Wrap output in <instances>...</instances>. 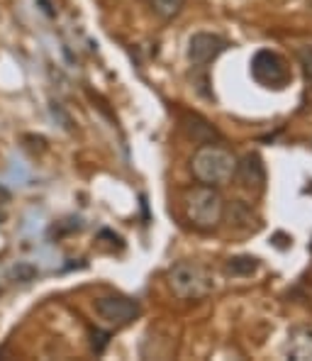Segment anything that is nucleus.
I'll return each instance as SVG.
<instances>
[{"label": "nucleus", "instance_id": "nucleus-1", "mask_svg": "<svg viewBox=\"0 0 312 361\" xmlns=\"http://www.w3.org/2000/svg\"><path fill=\"white\" fill-rule=\"evenodd\" d=\"M190 169H193V176L198 178L200 183L220 185V183H227V180L235 176L237 159H235V154L227 152L225 147L203 145L193 154Z\"/></svg>", "mask_w": 312, "mask_h": 361}, {"label": "nucleus", "instance_id": "nucleus-2", "mask_svg": "<svg viewBox=\"0 0 312 361\" xmlns=\"http://www.w3.org/2000/svg\"><path fill=\"white\" fill-rule=\"evenodd\" d=\"M171 290L183 300H200L208 293H213L215 279L203 264L198 262H178L166 274Z\"/></svg>", "mask_w": 312, "mask_h": 361}, {"label": "nucleus", "instance_id": "nucleus-3", "mask_svg": "<svg viewBox=\"0 0 312 361\" xmlns=\"http://www.w3.org/2000/svg\"><path fill=\"white\" fill-rule=\"evenodd\" d=\"M186 215L193 227L210 232L222 222L225 215V200L213 185H195L186 193Z\"/></svg>", "mask_w": 312, "mask_h": 361}, {"label": "nucleus", "instance_id": "nucleus-4", "mask_svg": "<svg viewBox=\"0 0 312 361\" xmlns=\"http://www.w3.org/2000/svg\"><path fill=\"white\" fill-rule=\"evenodd\" d=\"M251 78L263 88H285L290 81V68L281 54L261 49L251 59Z\"/></svg>", "mask_w": 312, "mask_h": 361}, {"label": "nucleus", "instance_id": "nucleus-5", "mask_svg": "<svg viewBox=\"0 0 312 361\" xmlns=\"http://www.w3.org/2000/svg\"><path fill=\"white\" fill-rule=\"evenodd\" d=\"M95 312L108 325L125 327L139 317V302L127 298V295H103L95 300Z\"/></svg>", "mask_w": 312, "mask_h": 361}, {"label": "nucleus", "instance_id": "nucleus-6", "mask_svg": "<svg viewBox=\"0 0 312 361\" xmlns=\"http://www.w3.org/2000/svg\"><path fill=\"white\" fill-rule=\"evenodd\" d=\"M227 49V39L213 32H198L188 39V61L195 68H205Z\"/></svg>", "mask_w": 312, "mask_h": 361}, {"label": "nucleus", "instance_id": "nucleus-7", "mask_svg": "<svg viewBox=\"0 0 312 361\" xmlns=\"http://www.w3.org/2000/svg\"><path fill=\"white\" fill-rule=\"evenodd\" d=\"M235 176L239 178V183L249 190H261L266 183V171H263V164L258 154H247L242 161H237Z\"/></svg>", "mask_w": 312, "mask_h": 361}, {"label": "nucleus", "instance_id": "nucleus-8", "mask_svg": "<svg viewBox=\"0 0 312 361\" xmlns=\"http://www.w3.org/2000/svg\"><path fill=\"white\" fill-rule=\"evenodd\" d=\"M288 354L293 359H312V332L300 327L288 337Z\"/></svg>", "mask_w": 312, "mask_h": 361}, {"label": "nucleus", "instance_id": "nucleus-9", "mask_svg": "<svg viewBox=\"0 0 312 361\" xmlns=\"http://www.w3.org/2000/svg\"><path fill=\"white\" fill-rule=\"evenodd\" d=\"M186 0H151V8L161 20H173L181 15Z\"/></svg>", "mask_w": 312, "mask_h": 361}, {"label": "nucleus", "instance_id": "nucleus-10", "mask_svg": "<svg viewBox=\"0 0 312 361\" xmlns=\"http://www.w3.org/2000/svg\"><path fill=\"white\" fill-rule=\"evenodd\" d=\"M258 267V262L254 257H235L227 262V274L232 276H249Z\"/></svg>", "mask_w": 312, "mask_h": 361}, {"label": "nucleus", "instance_id": "nucleus-11", "mask_svg": "<svg viewBox=\"0 0 312 361\" xmlns=\"http://www.w3.org/2000/svg\"><path fill=\"white\" fill-rule=\"evenodd\" d=\"M298 61H300V66H303L305 83L312 86V47H300V49H298Z\"/></svg>", "mask_w": 312, "mask_h": 361}, {"label": "nucleus", "instance_id": "nucleus-12", "mask_svg": "<svg viewBox=\"0 0 312 361\" xmlns=\"http://www.w3.org/2000/svg\"><path fill=\"white\" fill-rule=\"evenodd\" d=\"M0 200H3V203H5V200H10V193L5 188H0Z\"/></svg>", "mask_w": 312, "mask_h": 361}]
</instances>
